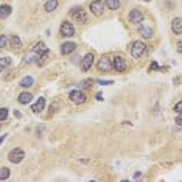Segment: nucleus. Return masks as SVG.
I'll return each mask as SVG.
<instances>
[{"label":"nucleus","mask_w":182,"mask_h":182,"mask_svg":"<svg viewBox=\"0 0 182 182\" xmlns=\"http://www.w3.org/2000/svg\"><path fill=\"white\" fill-rule=\"evenodd\" d=\"M6 42H8V36L6 34H2V36H0V48L6 47Z\"/></svg>","instance_id":"393cba45"},{"label":"nucleus","mask_w":182,"mask_h":182,"mask_svg":"<svg viewBox=\"0 0 182 182\" xmlns=\"http://www.w3.org/2000/svg\"><path fill=\"white\" fill-rule=\"evenodd\" d=\"M11 14V6L9 5H2L0 6V19H5Z\"/></svg>","instance_id":"a211bd4d"},{"label":"nucleus","mask_w":182,"mask_h":182,"mask_svg":"<svg viewBox=\"0 0 182 182\" xmlns=\"http://www.w3.org/2000/svg\"><path fill=\"white\" fill-rule=\"evenodd\" d=\"M176 123H178L179 126H182V112H179V115L176 117Z\"/></svg>","instance_id":"c85d7f7f"},{"label":"nucleus","mask_w":182,"mask_h":182,"mask_svg":"<svg viewBox=\"0 0 182 182\" xmlns=\"http://www.w3.org/2000/svg\"><path fill=\"white\" fill-rule=\"evenodd\" d=\"M11 45H13L14 48H19V47H20V39H19L16 34L11 36Z\"/></svg>","instance_id":"5701e85b"},{"label":"nucleus","mask_w":182,"mask_h":182,"mask_svg":"<svg viewBox=\"0 0 182 182\" xmlns=\"http://www.w3.org/2000/svg\"><path fill=\"white\" fill-rule=\"evenodd\" d=\"M112 65L117 72H125L126 70V61L123 56H115L112 59Z\"/></svg>","instance_id":"0eeeda50"},{"label":"nucleus","mask_w":182,"mask_h":182,"mask_svg":"<svg viewBox=\"0 0 182 182\" xmlns=\"http://www.w3.org/2000/svg\"><path fill=\"white\" fill-rule=\"evenodd\" d=\"M33 82H34L33 76H25V78L20 80V86L22 87H30V86H33Z\"/></svg>","instance_id":"aec40b11"},{"label":"nucleus","mask_w":182,"mask_h":182,"mask_svg":"<svg viewBox=\"0 0 182 182\" xmlns=\"http://www.w3.org/2000/svg\"><path fill=\"white\" fill-rule=\"evenodd\" d=\"M42 109H45V98L39 97V98H37V101L33 104L31 111L34 112V114H39V112H42Z\"/></svg>","instance_id":"9b49d317"},{"label":"nucleus","mask_w":182,"mask_h":182,"mask_svg":"<svg viewBox=\"0 0 182 182\" xmlns=\"http://www.w3.org/2000/svg\"><path fill=\"white\" fill-rule=\"evenodd\" d=\"M89 9H90V13L93 16H101L103 14V3L100 2V0H95V2L90 3Z\"/></svg>","instance_id":"9d476101"},{"label":"nucleus","mask_w":182,"mask_h":182,"mask_svg":"<svg viewBox=\"0 0 182 182\" xmlns=\"http://www.w3.org/2000/svg\"><path fill=\"white\" fill-rule=\"evenodd\" d=\"M128 19H129L131 24H140V22L143 20V14L139 9H132L129 13V16H128Z\"/></svg>","instance_id":"6e6552de"},{"label":"nucleus","mask_w":182,"mask_h":182,"mask_svg":"<svg viewBox=\"0 0 182 182\" xmlns=\"http://www.w3.org/2000/svg\"><path fill=\"white\" fill-rule=\"evenodd\" d=\"M139 34L142 37H145V39H150V37L153 36V30L148 28V27H140V28H139Z\"/></svg>","instance_id":"f3484780"},{"label":"nucleus","mask_w":182,"mask_h":182,"mask_svg":"<svg viewBox=\"0 0 182 182\" xmlns=\"http://www.w3.org/2000/svg\"><path fill=\"white\" fill-rule=\"evenodd\" d=\"M178 50H179V53H182V41H179V44H178Z\"/></svg>","instance_id":"c756f323"},{"label":"nucleus","mask_w":182,"mask_h":182,"mask_svg":"<svg viewBox=\"0 0 182 182\" xmlns=\"http://www.w3.org/2000/svg\"><path fill=\"white\" fill-rule=\"evenodd\" d=\"M56 8H58V0H47L45 5H44V9H45L47 13H53Z\"/></svg>","instance_id":"4468645a"},{"label":"nucleus","mask_w":182,"mask_h":182,"mask_svg":"<svg viewBox=\"0 0 182 182\" xmlns=\"http://www.w3.org/2000/svg\"><path fill=\"white\" fill-rule=\"evenodd\" d=\"M145 53V44L142 41H134L131 44V56L134 59H139Z\"/></svg>","instance_id":"f257e3e1"},{"label":"nucleus","mask_w":182,"mask_h":182,"mask_svg":"<svg viewBox=\"0 0 182 182\" xmlns=\"http://www.w3.org/2000/svg\"><path fill=\"white\" fill-rule=\"evenodd\" d=\"M24 157H25V153H24V150H20V148H16V150H13L8 154V159L13 163H20L24 161Z\"/></svg>","instance_id":"39448f33"},{"label":"nucleus","mask_w":182,"mask_h":182,"mask_svg":"<svg viewBox=\"0 0 182 182\" xmlns=\"http://www.w3.org/2000/svg\"><path fill=\"white\" fill-rule=\"evenodd\" d=\"M8 118V109L6 107H0V121Z\"/></svg>","instance_id":"b1692460"},{"label":"nucleus","mask_w":182,"mask_h":182,"mask_svg":"<svg viewBox=\"0 0 182 182\" xmlns=\"http://www.w3.org/2000/svg\"><path fill=\"white\" fill-rule=\"evenodd\" d=\"M17 100H19L20 104H27V103H30L33 100V95H31L30 92H24V93H20V95H19Z\"/></svg>","instance_id":"2eb2a0df"},{"label":"nucleus","mask_w":182,"mask_h":182,"mask_svg":"<svg viewBox=\"0 0 182 182\" xmlns=\"http://www.w3.org/2000/svg\"><path fill=\"white\" fill-rule=\"evenodd\" d=\"M69 97H70V100L73 101L75 104H81V103L86 101V95L81 90H72Z\"/></svg>","instance_id":"423d86ee"},{"label":"nucleus","mask_w":182,"mask_h":182,"mask_svg":"<svg viewBox=\"0 0 182 182\" xmlns=\"http://www.w3.org/2000/svg\"><path fill=\"white\" fill-rule=\"evenodd\" d=\"M75 48H76V45L73 42H65V44H62V47H61V53L62 54H70L72 52H75Z\"/></svg>","instance_id":"ddd939ff"},{"label":"nucleus","mask_w":182,"mask_h":182,"mask_svg":"<svg viewBox=\"0 0 182 182\" xmlns=\"http://www.w3.org/2000/svg\"><path fill=\"white\" fill-rule=\"evenodd\" d=\"M174 111L178 112V114H179V112H182V101H179V103L174 106Z\"/></svg>","instance_id":"bb28decb"},{"label":"nucleus","mask_w":182,"mask_h":182,"mask_svg":"<svg viewBox=\"0 0 182 182\" xmlns=\"http://www.w3.org/2000/svg\"><path fill=\"white\" fill-rule=\"evenodd\" d=\"M106 6H107V9H112V11L118 9L120 8V0H106Z\"/></svg>","instance_id":"6ab92c4d"},{"label":"nucleus","mask_w":182,"mask_h":182,"mask_svg":"<svg viewBox=\"0 0 182 182\" xmlns=\"http://www.w3.org/2000/svg\"><path fill=\"white\" fill-rule=\"evenodd\" d=\"M9 64H11V59L9 58H0V72H3Z\"/></svg>","instance_id":"412c9836"},{"label":"nucleus","mask_w":182,"mask_h":182,"mask_svg":"<svg viewBox=\"0 0 182 182\" xmlns=\"http://www.w3.org/2000/svg\"><path fill=\"white\" fill-rule=\"evenodd\" d=\"M61 36H64V37H72L75 34V27L72 22H62L61 24Z\"/></svg>","instance_id":"7ed1b4c3"},{"label":"nucleus","mask_w":182,"mask_h":182,"mask_svg":"<svg viewBox=\"0 0 182 182\" xmlns=\"http://www.w3.org/2000/svg\"><path fill=\"white\" fill-rule=\"evenodd\" d=\"M33 52H34L36 54H45L47 53V47H45V44L44 42H37L34 48H33Z\"/></svg>","instance_id":"dca6fc26"},{"label":"nucleus","mask_w":182,"mask_h":182,"mask_svg":"<svg viewBox=\"0 0 182 182\" xmlns=\"http://www.w3.org/2000/svg\"><path fill=\"white\" fill-rule=\"evenodd\" d=\"M93 64V54L92 53H87L84 58H82V62H81V70L82 72H87Z\"/></svg>","instance_id":"1a4fd4ad"},{"label":"nucleus","mask_w":182,"mask_h":182,"mask_svg":"<svg viewBox=\"0 0 182 182\" xmlns=\"http://www.w3.org/2000/svg\"><path fill=\"white\" fill-rule=\"evenodd\" d=\"M70 16H72V19H73L75 22H80V24L87 22V14L84 13V9H81V8H73Z\"/></svg>","instance_id":"20e7f679"},{"label":"nucleus","mask_w":182,"mask_h":182,"mask_svg":"<svg viewBox=\"0 0 182 182\" xmlns=\"http://www.w3.org/2000/svg\"><path fill=\"white\" fill-rule=\"evenodd\" d=\"M92 82H93L92 80H86V81L81 82V87H84V89H89V87L92 86Z\"/></svg>","instance_id":"a878e982"},{"label":"nucleus","mask_w":182,"mask_h":182,"mask_svg":"<svg viewBox=\"0 0 182 182\" xmlns=\"http://www.w3.org/2000/svg\"><path fill=\"white\" fill-rule=\"evenodd\" d=\"M97 67L100 72H103V73H106V72H109L114 65H112V59H109L107 56H101L100 61H98V64H97Z\"/></svg>","instance_id":"f03ea898"},{"label":"nucleus","mask_w":182,"mask_h":182,"mask_svg":"<svg viewBox=\"0 0 182 182\" xmlns=\"http://www.w3.org/2000/svg\"><path fill=\"white\" fill-rule=\"evenodd\" d=\"M171 30L174 34H182V17H176L171 22Z\"/></svg>","instance_id":"f8f14e48"},{"label":"nucleus","mask_w":182,"mask_h":182,"mask_svg":"<svg viewBox=\"0 0 182 182\" xmlns=\"http://www.w3.org/2000/svg\"><path fill=\"white\" fill-rule=\"evenodd\" d=\"M98 84H101V86H107V84H114V81H101V80H97Z\"/></svg>","instance_id":"cd10ccee"},{"label":"nucleus","mask_w":182,"mask_h":182,"mask_svg":"<svg viewBox=\"0 0 182 182\" xmlns=\"http://www.w3.org/2000/svg\"><path fill=\"white\" fill-rule=\"evenodd\" d=\"M9 174H11V170L9 168H0V181L8 179Z\"/></svg>","instance_id":"4be33fe9"}]
</instances>
